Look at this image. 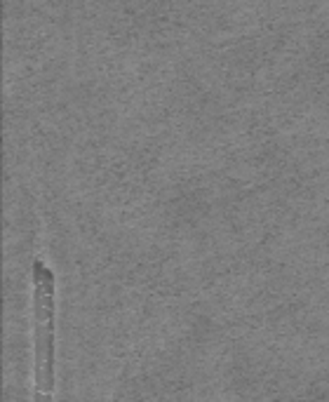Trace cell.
Listing matches in <instances>:
<instances>
[{
  "instance_id": "6da1fadb",
  "label": "cell",
  "mask_w": 329,
  "mask_h": 402,
  "mask_svg": "<svg viewBox=\"0 0 329 402\" xmlns=\"http://www.w3.org/2000/svg\"><path fill=\"white\" fill-rule=\"evenodd\" d=\"M33 341L36 398L54 395V273L45 261L33 264Z\"/></svg>"
}]
</instances>
